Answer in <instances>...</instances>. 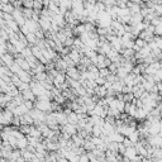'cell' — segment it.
I'll return each mask as SVG.
<instances>
[{
	"instance_id": "cell-46",
	"label": "cell",
	"mask_w": 162,
	"mask_h": 162,
	"mask_svg": "<svg viewBox=\"0 0 162 162\" xmlns=\"http://www.w3.org/2000/svg\"><path fill=\"white\" fill-rule=\"evenodd\" d=\"M2 142H3V141H2V138H0V144H2Z\"/></svg>"
},
{
	"instance_id": "cell-28",
	"label": "cell",
	"mask_w": 162,
	"mask_h": 162,
	"mask_svg": "<svg viewBox=\"0 0 162 162\" xmlns=\"http://www.w3.org/2000/svg\"><path fill=\"white\" fill-rule=\"evenodd\" d=\"M71 9H84V0H72Z\"/></svg>"
},
{
	"instance_id": "cell-11",
	"label": "cell",
	"mask_w": 162,
	"mask_h": 162,
	"mask_svg": "<svg viewBox=\"0 0 162 162\" xmlns=\"http://www.w3.org/2000/svg\"><path fill=\"white\" fill-rule=\"evenodd\" d=\"M148 113H149V112H147V110L144 109V108H137L136 114H134L133 118H136L137 121H144V119H147Z\"/></svg>"
},
{
	"instance_id": "cell-1",
	"label": "cell",
	"mask_w": 162,
	"mask_h": 162,
	"mask_svg": "<svg viewBox=\"0 0 162 162\" xmlns=\"http://www.w3.org/2000/svg\"><path fill=\"white\" fill-rule=\"evenodd\" d=\"M29 85H30V90L33 91V94L37 96V98H38V96H41V95H43V94L46 93V90H47V89H45V86H43L39 81H37L34 79L29 82Z\"/></svg>"
},
{
	"instance_id": "cell-43",
	"label": "cell",
	"mask_w": 162,
	"mask_h": 162,
	"mask_svg": "<svg viewBox=\"0 0 162 162\" xmlns=\"http://www.w3.org/2000/svg\"><path fill=\"white\" fill-rule=\"evenodd\" d=\"M131 2H133V3H141L142 0H131Z\"/></svg>"
},
{
	"instance_id": "cell-12",
	"label": "cell",
	"mask_w": 162,
	"mask_h": 162,
	"mask_svg": "<svg viewBox=\"0 0 162 162\" xmlns=\"http://www.w3.org/2000/svg\"><path fill=\"white\" fill-rule=\"evenodd\" d=\"M12 112H13V114H14V115L20 117V115H23V114L28 113V108L24 105V103H22V104H19V105L14 106V109H13Z\"/></svg>"
},
{
	"instance_id": "cell-27",
	"label": "cell",
	"mask_w": 162,
	"mask_h": 162,
	"mask_svg": "<svg viewBox=\"0 0 162 162\" xmlns=\"http://www.w3.org/2000/svg\"><path fill=\"white\" fill-rule=\"evenodd\" d=\"M45 4H43V0H33V10H37V12H41L43 9Z\"/></svg>"
},
{
	"instance_id": "cell-19",
	"label": "cell",
	"mask_w": 162,
	"mask_h": 162,
	"mask_svg": "<svg viewBox=\"0 0 162 162\" xmlns=\"http://www.w3.org/2000/svg\"><path fill=\"white\" fill-rule=\"evenodd\" d=\"M71 139H72L73 144L76 146V147H82V146H84L85 138H82V137H81V136H79L77 133H76V134H73V136H71Z\"/></svg>"
},
{
	"instance_id": "cell-44",
	"label": "cell",
	"mask_w": 162,
	"mask_h": 162,
	"mask_svg": "<svg viewBox=\"0 0 162 162\" xmlns=\"http://www.w3.org/2000/svg\"><path fill=\"white\" fill-rule=\"evenodd\" d=\"M23 2H33V0H23Z\"/></svg>"
},
{
	"instance_id": "cell-30",
	"label": "cell",
	"mask_w": 162,
	"mask_h": 162,
	"mask_svg": "<svg viewBox=\"0 0 162 162\" xmlns=\"http://www.w3.org/2000/svg\"><path fill=\"white\" fill-rule=\"evenodd\" d=\"M60 6H63V8H66V9H71L72 0H60Z\"/></svg>"
},
{
	"instance_id": "cell-37",
	"label": "cell",
	"mask_w": 162,
	"mask_h": 162,
	"mask_svg": "<svg viewBox=\"0 0 162 162\" xmlns=\"http://www.w3.org/2000/svg\"><path fill=\"white\" fill-rule=\"evenodd\" d=\"M153 41H155L156 46H157L158 48H162V37H161V36H155V37H153Z\"/></svg>"
},
{
	"instance_id": "cell-8",
	"label": "cell",
	"mask_w": 162,
	"mask_h": 162,
	"mask_svg": "<svg viewBox=\"0 0 162 162\" xmlns=\"http://www.w3.org/2000/svg\"><path fill=\"white\" fill-rule=\"evenodd\" d=\"M69 56H70L71 60L75 62V65L77 66V65L80 63V61H81V57H82L84 55H82V53H81L79 49H76V48H71V51L69 52Z\"/></svg>"
},
{
	"instance_id": "cell-13",
	"label": "cell",
	"mask_w": 162,
	"mask_h": 162,
	"mask_svg": "<svg viewBox=\"0 0 162 162\" xmlns=\"http://www.w3.org/2000/svg\"><path fill=\"white\" fill-rule=\"evenodd\" d=\"M15 75H18V77L22 80V81H24V82H30L32 81V75H30V72L29 71H26V70H23L22 69L18 73H15Z\"/></svg>"
},
{
	"instance_id": "cell-21",
	"label": "cell",
	"mask_w": 162,
	"mask_h": 162,
	"mask_svg": "<svg viewBox=\"0 0 162 162\" xmlns=\"http://www.w3.org/2000/svg\"><path fill=\"white\" fill-rule=\"evenodd\" d=\"M27 146H28V141H27V137L26 136H22L19 138H17V148L23 149Z\"/></svg>"
},
{
	"instance_id": "cell-22",
	"label": "cell",
	"mask_w": 162,
	"mask_h": 162,
	"mask_svg": "<svg viewBox=\"0 0 162 162\" xmlns=\"http://www.w3.org/2000/svg\"><path fill=\"white\" fill-rule=\"evenodd\" d=\"M90 138H91V137H90ZM90 138H86V139H85V142H84V146H82V147L85 148L86 152H88V151H93V149L96 147Z\"/></svg>"
},
{
	"instance_id": "cell-10",
	"label": "cell",
	"mask_w": 162,
	"mask_h": 162,
	"mask_svg": "<svg viewBox=\"0 0 162 162\" xmlns=\"http://www.w3.org/2000/svg\"><path fill=\"white\" fill-rule=\"evenodd\" d=\"M0 60L3 61V63L5 65L6 67H10L14 63V56L12 55V53H9V52H5L4 55L0 56Z\"/></svg>"
},
{
	"instance_id": "cell-31",
	"label": "cell",
	"mask_w": 162,
	"mask_h": 162,
	"mask_svg": "<svg viewBox=\"0 0 162 162\" xmlns=\"http://www.w3.org/2000/svg\"><path fill=\"white\" fill-rule=\"evenodd\" d=\"M110 73V71H109V69L108 67H103V69H99V76H101V77H108V75Z\"/></svg>"
},
{
	"instance_id": "cell-7",
	"label": "cell",
	"mask_w": 162,
	"mask_h": 162,
	"mask_svg": "<svg viewBox=\"0 0 162 162\" xmlns=\"http://www.w3.org/2000/svg\"><path fill=\"white\" fill-rule=\"evenodd\" d=\"M24 26H26V28L29 30V32H32V33H36V30H38L41 27H39V24H38V22H36V20H33L32 18H29V19H26V23H24Z\"/></svg>"
},
{
	"instance_id": "cell-47",
	"label": "cell",
	"mask_w": 162,
	"mask_h": 162,
	"mask_svg": "<svg viewBox=\"0 0 162 162\" xmlns=\"http://www.w3.org/2000/svg\"><path fill=\"white\" fill-rule=\"evenodd\" d=\"M161 52H162V48H161Z\"/></svg>"
},
{
	"instance_id": "cell-39",
	"label": "cell",
	"mask_w": 162,
	"mask_h": 162,
	"mask_svg": "<svg viewBox=\"0 0 162 162\" xmlns=\"http://www.w3.org/2000/svg\"><path fill=\"white\" fill-rule=\"evenodd\" d=\"M108 69H109V71L112 72V73H115L117 72V70H118V66H117V63L115 62H112L109 66H108Z\"/></svg>"
},
{
	"instance_id": "cell-5",
	"label": "cell",
	"mask_w": 162,
	"mask_h": 162,
	"mask_svg": "<svg viewBox=\"0 0 162 162\" xmlns=\"http://www.w3.org/2000/svg\"><path fill=\"white\" fill-rule=\"evenodd\" d=\"M65 81H66V73L58 71V73L53 77V86H56L57 89H60L61 86L65 84Z\"/></svg>"
},
{
	"instance_id": "cell-23",
	"label": "cell",
	"mask_w": 162,
	"mask_h": 162,
	"mask_svg": "<svg viewBox=\"0 0 162 162\" xmlns=\"http://www.w3.org/2000/svg\"><path fill=\"white\" fill-rule=\"evenodd\" d=\"M103 133V127L99 124H94L93 125V131H91V136H96V137H100Z\"/></svg>"
},
{
	"instance_id": "cell-6",
	"label": "cell",
	"mask_w": 162,
	"mask_h": 162,
	"mask_svg": "<svg viewBox=\"0 0 162 162\" xmlns=\"http://www.w3.org/2000/svg\"><path fill=\"white\" fill-rule=\"evenodd\" d=\"M60 129H61V132H66L70 136H73V134L77 133L76 124H71V123H66V124H63V125H60Z\"/></svg>"
},
{
	"instance_id": "cell-33",
	"label": "cell",
	"mask_w": 162,
	"mask_h": 162,
	"mask_svg": "<svg viewBox=\"0 0 162 162\" xmlns=\"http://www.w3.org/2000/svg\"><path fill=\"white\" fill-rule=\"evenodd\" d=\"M29 88H30L29 82H24V81H22V84L18 86V90H19V93H22V91H24V90H27V89H29Z\"/></svg>"
},
{
	"instance_id": "cell-29",
	"label": "cell",
	"mask_w": 162,
	"mask_h": 162,
	"mask_svg": "<svg viewBox=\"0 0 162 162\" xmlns=\"http://www.w3.org/2000/svg\"><path fill=\"white\" fill-rule=\"evenodd\" d=\"M22 10H23V15L26 17V19L32 18V14H33V9L32 8H22Z\"/></svg>"
},
{
	"instance_id": "cell-15",
	"label": "cell",
	"mask_w": 162,
	"mask_h": 162,
	"mask_svg": "<svg viewBox=\"0 0 162 162\" xmlns=\"http://www.w3.org/2000/svg\"><path fill=\"white\" fill-rule=\"evenodd\" d=\"M24 124H34V119L30 117L29 113L20 115V125H24Z\"/></svg>"
},
{
	"instance_id": "cell-16",
	"label": "cell",
	"mask_w": 162,
	"mask_h": 162,
	"mask_svg": "<svg viewBox=\"0 0 162 162\" xmlns=\"http://www.w3.org/2000/svg\"><path fill=\"white\" fill-rule=\"evenodd\" d=\"M20 94L23 95V99H24V100H32V101H36V99H37V96L33 94V91L30 90V88L27 89V90H24V91H22Z\"/></svg>"
},
{
	"instance_id": "cell-41",
	"label": "cell",
	"mask_w": 162,
	"mask_h": 162,
	"mask_svg": "<svg viewBox=\"0 0 162 162\" xmlns=\"http://www.w3.org/2000/svg\"><path fill=\"white\" fill-rule=\"evenodd\" d=\"M105 81H106V79L105 77H101V76H98V77L95 79V82L98 84V85H104Z\"/></svg>"
},
{
	"instance_id": "cell-17",
	"label": "cell",
	"mask_w": 162,
	"mask_h": 162,
	"mask_svg": "<svg viewBox=\"0 0 162 162\" xmlns=\"http://www.w3.org/2000/svg\"><path fill=\"white\" fill-rule=\"evenodd\" d=\"M94 91H95V95L98 96L99 99L100 98H105V96H106V88H105L104 85H98L94 89Z\"/></svg>"
},
{
	"instance_id": "cell-36",
	"label": "cell",
	"mask_w": 162,
	"mask_h": 162,
	"mask_svg": "<svg viewBox=\"0 0 162 162\" xmlns=\"http://www.w3.org/2000/svg\"><path fill=\"white\" fill-rule=\"evenodd\" d=\"M72 45H73V37H67L63 42V46L66 47H72Z\"/></svg>"
},
{
	"instance_id": "cell-2",
	"label": "cell",
	"mask_w": 162,
	"mask_h": 162,
	"mask_svg": "<svg viewBox=\"0 0 162 162\" xmlns=\"http://www.w3.org/2000/svg\"><path fill=\"white\" fill-rule=\"evenodd\" d=\"M28 113L34 119V123L46 122V113L42 112V110H39V109H37V108H32L30 110H28Z\"/></svg>"
},
{
	"instance_id": "cell-24",
	"label": "cell",
	"mask_w": 162,
	"mask_h": 162,
	"mask_svg": "<svg viewBox=\"0 0 162 162\" xmlns=\"http://www.w3.org/2000/svg\"><path fill=\"white\" fill-rule=\"evenodd\" d=\"M128 138L131 139V141L133 142V144H134L136 142H138L139 139H141V136H139V131H137V129H136V131H133L131 134L128 136Z\"/></svg>"
},
{
	"instance_id": "cell-26",
	"label": "cell",
	"mask_w": 162,
	"mask_h": 162,
	"mask_svg": "<svg viewBox=\"0 0 162 162\" xmlns=\"http://www.w3.org/2000/svg\"><path fill=\"white\" fill-rule=\"evenodd\" d=\"M33 76H34L33 79H34V80H37V81H45V80L47 79V76H48V75H47V72H46V71H43V72L34 73Z\"/></svg>"
},
{
	"instance_id": "cell-34",
	"label": "cell",
	"mask_w": 162,
	"mask_h": 162,
	"mask_svg": "<svg viewBox=\"0 0 162 162\" xmlns=\"http://www.w3.org/2000/svg\"><path fill=\"white\" fill-rule=\"evenodd\" d=\"M133 99H134L133 93H125V94H123V100L124 101H132Z\"/></svg>"
},
{
	"instance_id": "cell-42",
	"label": "cell",
	"mask_w": 162,
	"mask_h": 162,
	"mask_svg": "<svg viewBox=\"0 0 162 162\" xmlns=\"http://www.w3.org/2000/svg\"><path fill=\"white\" fill-rule=\"evenodd\" d=\"M23 103H24V105L28 108V110H30L32 108H34V104H33V101H32V100H24Z\"/></svg>"
},
{
	"instance_id": "cell-20",
	"label": "cell",
	"mask_w": 162,
	"mask_h": 162,
	"mask_svg": "<svg viewBox=\"0 0 162 162\" xmlns=\"http://www.w3.org/2000/svg\"><path fill=\"white\" fill-rule=\"evenodd\" d=\"M79 122V117H77V113L71 110L69 114H67V123H71V124H77Z\"/></svg>"
},
{
	"instance_id": "cell-45",
	"label": "cell",
	"mask_w": 162,
	"mask_h": 162,
	"mask_svg": "<svg viewBox=\"0 0 162 162\" xmlns=\"http://www.w3.org/2000/svg\"><path fill=\"white\" fill-rule=\"evenodd\" d=\"M122 2H124V3H127V2H129V0H122Z\"/></svg>"
},
{
	"instance_id": "cell-14",
	"label": "cell",
	"mask_w": 162,
	"mask_h": 162,
	"mask_svg": "<svg viewBox=\"0 0 162 162\" xmlns=\"http://www.w3.org/2000/svg\"><path fill=\"white\" fill-rule=\"evenodd\" d=\"M138 153H137V149L134 148V146H131V147H127L125 148V151H124V153H123V156H125V157H128L129 160H133L136 156H137Z\"/></svg>"
},
{
	"instance_id": "cell-32",
	"label": "cell",
	"mask_w": 162,
	"mask_h": 162,
	"mask_svg": "<svg viewBox=\"0 0 162 162\" xmlns=\"http://www.w3.org/2000/svg\"><path fill=\"white\" fill-rule=\"evenodd\" d=\"M12 84H13L14 86H17V88L22 84V80L18 77V75H15V73L12 75Z\"/></svg>"
},
{
	"instance_id": "cell-3",
	"label": "cell",
	"mask_w": 162,
	"mask_h": 162,
	"mask_svg": "<svg viewBox=\"0 0 162 162\" xmlns=\"http://www.w3.org/2000/svg\"><path fill=\"white\" fill-rule=\"evenodd\" d=\"M34 108H37V109L42 110V112H52V101L51 100H42V99H38L36 100L34 103Z\"/></svg>"
},
{
	"instance_id": "cell-18",
	"label": "cell",
	"mask_w": 162,
	"mask_h": 162,
	"mask_svg": "<svg viewBox=\"0 0 162 162\" xmlns=\"http://www.w3.org/2000/svg\"><path fill=\"white\" fill-rule=\"evenodd\" d=\"M134 53H136V51L133 48H123V51L121 52V55L125 60H132V58H134Z\"/></svg>"
},
{
	"instance_id": "cell-35",
	"label": "cell",
	"mask_w": 162,
	"mask_h": 162,
	"mask_svg": "<svg viewBox=\"0 0 162 162\" xmlns=\"http://www.w3.org/2000/svg\"><path fill=\"white\" fill-rule=\"evenodd\" d=\"M153 12L156 13V15H162V4H155L153 6Z\"/></svg>"
},
{
	"instance_id": "cell-40",
	"label": "cell",
	"mask_w": 162,
	"mask_h": 162,
	"mask_svg": "<svg viewBox=\"0 0 162 162\" xmlns=\"http://www.w3.org/2000/svg\"><path fill=\"white\" fill-rule=\"evenodd\" d=\"M123 144H124L125 147H131V146H133V142H132L128 137H124V139H123Z\"/></svg>"
},
{
	"instance_id": "cell-38",
	"label": "cell",
	"mask_w": 162,
	"mask_h": 162,
	"mask_svg": "<svg viewBox=\"0 0 162 162\" xmlns=\"http://www.w3.org/2000/svg\"><path fill=\"white\" fill-rule=\"evenodd\" d=\"M155 36H162V23L155 26Z\"/></svg>"
},
{
	"instance_id": "cell-25",
	"label": "cell",
	"mask_w": 162,
	"mask_h": 162,
	"mask_svg": "<svg viewBox=\"0 0 162 162\" xmlns=\"http://www.w3.org/2000/svg\"><path fill=\"white\" fill-rule=\"evenodd\" d=\"M115 105H117V109L119 110L121 113L124 112V108H125V101L123 99H117L115 98Z\"/></svg>"
},
{
	"instance_id": "cell-4",
	"label": "cell",
	"mask_w": 162,
	"mask_h": 162,
	"mask_svg": "<svg viewBox=\"0 0 162 162\" xmlns=\"http://www.w3.org/2000/svg\"><path fill=\"white\" fill-rule=\"evenodd\" d=\"M147 142H148L149 146H152L155 148H162V137L160 134L147 137Z\"/></svg>"
},
{
	"instance_id": "cell-9",
	"label": "cell",
	"mask_w": 162,
	"mask_h": 162,
	"mask_svg": "<svg viewBox=\"0 0 162 162\" xmlns=\"http://www.w3.org/2000/svg\"><path fill=\"white\" fill-rule=\"evenodd\" d=\"M66 76L70 77V79L80 80V71H79V69H76L75 66H70L66 70Z\"/></svg>"
}]
</instances>
